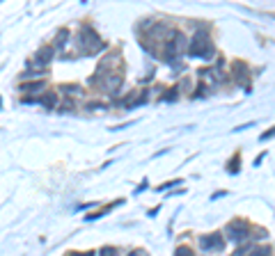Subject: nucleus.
<instances>
[{
	"label": "nucleus",
	"instance_id": "obj_1",
	"mask_svg": "<svg viewBox=\"0 0 275 256\" xmlns=\"http://www.w3.org/2000/svg\"><path fill=\"white\" fill-rule=\"evenodd\" d=\"M211 53H213V48H211L209 37H206V32H204V30H200V32L193 37V41H190V55H195V57H204V60H209Z\"/></svg>",
	"mask_w": 275,
	"mask_h": 256
},
{
	"label": "nucleus",
	"instance_id": "obj_2",
	"mask_svg": "<svg viewBox=\"0 0 275 256\" xmlns=\"http://www.w3.org/2000/svg\"><path fill=\"white\" fill-rule=\"evenodd\" d=\"M81 48L83 53H94L101 48V39L96 37V32L92 28H83L81 30Z\"/></svg>",
	"mask_w": 275,
	"mask_h": 256
},
{
	"label": "nucleus",
	"instance_id": "obj_3",
	"mask_svg": "<svg viewBox=\"0 0 275 256\" xmlns=\"http://www.w3.org/2000/svg\"><path fill=\"white\" fill-rule=\"evenodd\" d=\"M227 238L232 240V243H243V240L248 238V224L241 222V220H234V222H229V226H227Z\"/></svg>",
	"mask_w": 275,
	"mask_h": 256
},
{
	"label": "nucleus",
	"instance_id": "obj_4",
	"mask_svg": "<svg viewBox=\"0 0 275 256\" xmlns=\"http://www.w3.org/2000/svg\"><path fill=\"white\" fill-rule=\"evenodd\" d=\"M200 245H202V249L206 252H220V249L225 247V243L220 240L218 233H211V236H202V240H200Z\"/></svg>",
	"mask_w": 275,
	"mask_h": 256
},
{
	"label": "nucleus",
	"instance_id": "obj_5",
	"mask_svg": "<svg viewBox=\"0 0 275 256\" xmlns=\"http://www.w3.org/2000/svg\"><path fill=\"white\" fill-rule=\"evenodd\" d=\"M184 48H186V39L181 37V34H174V39L168 44V57H172V55L176 57L181 51H184Z\"/></svg>",
	"mask_w": 275,
	"mask_h": 256
},
{
	"label": "nucleus",
	"instance_id": "obj_6",
	"mask_svg": "<svg viewBox=\"0 0 275 256\" xmlns=\"http://www.w3.org/2000/svg\"><path fill=\"white\" fill-rule=\"evenodd\" d=\"M120 85H122V76H120V73H112L110 78H103V80H101V87H103V90H108V92H115Z\"/></svg>",
	"mask_w": 275,
	"mask_h": 256
},
{
	"label": "nucleus",
	"instance_id": "obj_7",
	"mask_svg": "<svg viewBox=\"0 0 275 256\" xmlns=\"http://www.w3.org/2000/svg\"><path fill=\"white\" fill-rule=\"evenodd\" d=\"M44 90V82H32V85H23V92H42Z\"/></svg>",
	"mask_w": 275,
	"mask_h": 256
},
{
	"label": "nucleus",
	"instance_id": "obj_8",
	"mask_svg": "<svg viewBox=\"0 0 275 256\" xmlns=\"http://www.w3.org/2000/svg\"><path fill=\"white\" fill-rule=\"evenodd\" d=\"M174 256H195V254H193V249H190V247H186V245H181V247H176Z\"/></svg>",
	"mask_w": 275,
	"mask_h": 256
},
{
	"label": "nucleus",
	"instance_id": "obj_9",
	"mask_svg": "<svg viewBox=\"0 0 275 256\" xmlns=\"http://www.w3.org/2000/svg\"><path fill=\"white\" fill-rule=\"evenodd\" d=\"M55 101H57V96H55V94H48V96H46V98H44V101H42V103H44V105H46V108H48V110H51V108H53V105H55Z\"/></svg>",
	"mask_w": 275,
	"mask_h": 256
},
{
	"label": "nucleus",
	"instance_id": "obj_10",
	"mask_svg": "<svg viewBox=\"0 0 275 256\" xmlns=\"http://www.w3.org/2000/svg\"><path fill=\"white\" fill-rule=\"evenodd\" d=\"M250 256H268V249L266 247H257V249H252V254Z\"/></svg>",
	"mask_w": 275,
	"mask_h": 256
},
{
	"label": "nucleus",
	"instance_id": "obj_11",
	"mask_svg": "<svg viewBox=\"0 0 275 256\" xmlns=\"http://www.w3.org/2000/svg\"><path fill=\"white\" fill-rule=\"evenodd\" d=\"M67 37H69V32H67V30H62L60 34H57V46H62V44H67Z\"/></svg>",
	"mask_w": 275,
	"mask_h": 256
},
{
	"label": "nucleus",
	"instance_id": "obj_12",
	"mask_svg": "<svg viewBox=\"0 0 275 256\" xmlns=\"http://www.w3.org/2000/svg\"><path fill=\"white\" fill-rule=\"evenodd\" d=\"M101 256H115V249H112V247H103L101 249Z\"/></svg>",
	"mask_w": 275,
	"mask_h": 256
},
{
	"label": "nucleus",
	"instance_id": "obj_13",
	"mask_svg": "<svg viewBox=\"0 0 275 256\" xmlns=\"http://www.w3.org/2000/svg\"><path fill=\"white\" fill-rule=\"evenodd\" d=\"M129 256H147V254H145V252H142V249H138V252H131Z\"/></svg>",
	"mask_w": 275,
	"mask_h": 256
},
{
	"label": "nucleus",
	"instance_id": "obj_14",
	"mask_svg": "<svg viewBox=\"0 0 275 256\" xmlns=\"http://www.w3.org/2000/svg\"><path fill=\"white\" fill-rule=\"evenodd\" d=\"M71 256H94V252H85V254H71Z\"/></svg>",
	"mask_w": 275,
	"mask_h": 256
}]
</instances>
